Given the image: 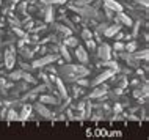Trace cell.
<instances>
[{"label": "cell", "instance_id": "obj_15", "mask_svg": "<svg viewBox=\"0 0 149 140\" xmlns=\"http://www.w3.org/2000/svg\"><path fill=\"white\" fill-rule=\"evenodd\" d=\"M55 19V10H54V5H47L46 8L42 10V21L46 24H50L52 21Z\"/></svg>", "mask_w": 149, "mask_h": 140}, {"label": "cell", "instance_id": "obj_36", "mask_svg": "<svg viewBox=\"0 0 149 140\" xmlns=\"http://www.w3.org/2000/svg\"><path fill=\"white\" fill-rule=\"evenodd\" d=\"M113 38L116 39V41H123V39H124V33H123V32H121V30H119V32H118V33H116V35H115V36H113Z\"/></svg>", "mask_w": 149, "mask_h": 140}, {"label": "cell", "instance_id": "obj_39", "mask_svg": "<svg viewBox=\"0 0 149 140\" xmlns=\"http://www.w3.org/2000/svg\"><path fill=\"white\" fill-rule=\"evenodd\" d=\"M71 21L74 22V24H79L80 21H82V18H80L79 14H75V16H72V19H71Z\"/></svg>", "mask_w": 149, "mask_h": 140}, {"label": "cell", "instance_id": "obj_42", "mask_svg": "<svg viewBox=\"0 0 149 140\" xmlns=\"http://www.w3.org/2000/svg\"><path fill=\"white\" fill-rule=\"evenodd\" d=\"M90 2H91V3H93V2H94V0H90Z\"/></svg>", "mask_w": 149, "mask_h": 140}, {"label": "cell", "instance_id": "obj_12", "mask_svg": "<svg viewBox=\"0 0 149 140\" xmlns=\"http://www.w3.org/2000/svg\"><path fill=\"white\" fill-rule=\"evenodd\" d=\"M16 50H17V55L21 57L22 60H31L33 58V50H31L30 44H24L22 47H16Z\"/></svg>", "mask_w": 149, "mask_h": 140}, {"label": "cell", "instance_id": "obj_10", "mask_svg": "<svg viewBox=\"0 0 149 140\" xmlns=\"http://www.w3.org/2000/svg\"><path fill=\"white\" fill-rule=\"evenodd\" d=\"M54 85H55V90H57L60 99H68V98H71V96H69V91H68V88H66V83H64L61 79L58 77V76H57V79L54 80Z\"/></svg>", "mask_w": 149, "mask_h": 140}, {"label": "cell", "instance_id": "obj_41", "mask_svg": "<svg viewBox=\"0 0 149 140\" xmlns=\"http://www.w3.org/2000/svg\"><path fill=\"white\" fill-rule=\"evenodd\" d=\"M3 35H5V32H3V29H0V38H2Z\"/></svg>", "mask_w": 149, "mask_h": 140}, {"label": "cell", "instance_id": "obj_34", "mask_svg": "<svg viewBox=\"0 0 149 140\" xmlns=\"http://www.w3.org/2000/svg\"><path fill=\"white\" fill-rule=\"evenodd\" d=\"M113 50H115V52H123V50H124V43H123V41H115Z\"/></svg>", "mask_w": 149, "mask_h": 140}, {"label": "cell", "instance_id": "obj_43", "mask_svg": "<svg viewBox=\"0 0 149 140\" xmlns=\"http://www.w3.org/2000/svg\"><path fill=\"white\" fill-rule=\"evenodd\" d=\"M0 5H2V0H0Z\"/></svg>", "mask_w": 149, "mask_h": 140}, {"label": "cell", "instance_id": "obj_7", "mask_svg": "<svg viewBox=\"0 0 149 140\" xmlns=\"http://www.w3.org/2000/svg\"><path fill=\"white\" fill-rule=\"evenodd\" d=\"M111 47L107 44V43H99V46L96 47V55H97L99 60L105 62V60H110L111 58Z\"/></svg>", "mask_w": 149, "mask_h": 140}, {"label": "cell", "instance_id": "obj_40", "mask_svg": "<svg viewBox=\"0 0 149 140\" xmlns=\"http://www.w3.org/2000/svg\"><path fill=\"white\" fill-rule=\"evenodd\" d=\"M10 2H11V3H14V5H17V3L21 2V0H10Z\"/></svg>", "mask_w": 149, "mask_h": 140}, {"label": "cell", "instance_id": "obj_23", "mask_svg": "<svg viewBox=\"0 0 149 140\" xmlns=\"http://www.w3.org/2000/svg\"><path fill=\"white\" fill-rule=\"evenodd\" d=\"M6 77L10 79V80H13V82H17V80H21V77H22V69L19 68V69H11L10 73L6 74Z\"/></svg>", "mask_w": 149, "mask_h": 140}, {"label": "cell", "instance_id": "obj_35", "mask_svg": "<svg viewBox=\"0 0 149 140\" xmlns=\"http://www.w3.org/2000/svg\"><path fill=\"white\" fill-rule=\"evenodd\" d=\"M44 68H46L47 74H57V68L52 65V63H50V65H47V66H44Z\"/></svg>", "mask_w": 149, "mask_h": 140}, {"label": "cell", "instance_id": "obj_4", "mask_svg": "<svg viewBox=\"0 0 149 140\" xmlns=\"http://www.w3.org/2000/svg\"><path fill=\"white\" fill-rule=\"evenodd\" d=\"M33 110L38 113V117H41V118H44V120H54L55 118V112H52L49 107L46 106V104H42V102H39V101H36L33 106Z\"/></svg>", "mask_w": 149, "mask_h": 140}, {"label": "cell", "instance_id": "obj_26", "mask_svg": "<svg viewBox=\"0 0 149 140\" xmlns=\"http://www.w3.org/2000/svg\"><path fill=\"white\" fill-rule=\"evenodd\" d=\"M11 33H13L16 38H25L27 36V32L24 30L22 27H11Z\"/></svg>", "mask_w": 149, "mask_h": 140}, {"label": "cell", "instance_id": "obj_37", "mask_svg": "<svg viewBox=\"0 0 149 140\" xmlns=\"http://www.w3.org/2000/svg\"><path fill=\"white\" fill-rule=\"evenodd\" d=\"M132 3H135V5H146L148 6V0H130Z\"/></svg>", "mask_w": 149, "mask_h": 140}, {"label": "cell", "instance_id": "obj_21", "mask_svg": "<svg viewBox=\"0 0 149 140\" xmlns=\"http://www.w3.org/2000/svg\"><path fill=\"white\" fill-rule=\"evenodd\" d=\"M5 120H8V121H14V120H19V112L16 110L14 107H6Z\"/></svg>", "mask_w": 149, "mask_h": 140}, {"label": "cell", "instance_id": "obj_24", "mask_svg": "<svg viewBox=\"0 0 149 140\" xmlns=\"http://www.w3.org/2000/svg\"><path fill=\"white\" fill-rule=\"evenodd\" d=\"M132 54H134V57H135V58L141 60V62H148V57H149V50H148V47H144V49H141V50H134Z\"/></svg>", "mask_w": 149, "mask_h": 140}, {"label": "cell", "instance_id": "obj_32", "mask_svg": "<svg viewBox=\"0 0 149 140\" xmlns=\"http://www.w3.org/2000/svg\"><path fill=\"white\" fill-rule=\"evenodd\" d=\"M74 83H77V85L83 87V88H86V87H90V80H88L86 77H79V79H75V82H74Z\"/></svg>", "mask_w": 149, "mask_h": 140}, {"label": "cell", "instance_id": "obj_29", "mask_svg": "<svg viewBox=\"0 0 149 140\" xmlns=\"http://www.w3.org/2000/svg\"><path fill=\"white\" fill-rule=\"evenodd\" d=\"M36 79H38V80H41V82H44V83H52L50 79H49V74H47L46 71H41V69H38Z\"/></svg>", "mask_w": 149, "mask_h": 140}, {"label": "cell", "instance_id": "obj_8", "mask_svg": "<svg viewBox=\"0 0 149 140\" xmlns=\"http://www.w3.org/2000/svg\"><path fill=\"white\" fill-rule=\"evenodd\" d=\"M74 55H75V58L79 60V63H82V65H88V63H90V55H88V50L83 46H80V44L75 46L74 47Z\"/></svg>", "mask_w": 149, "mask_h": 140}, {"label": "cell", "instance_id": "obj_6", "mask_svg": "<svg viewBox=\"0 0 149 140\" xmlns=\"http://www.w3.org/2000/svg\"><path fill=\"white\" fill-rule=\"evenodd\" d=\"M116 73V71L113 69H110V68H107L105 71H102V73H99L97 76H94V77L90 80V87H96V85H99V83H104V82H107L108 79L111 77Z\"/></svg>", "mask_w": 149, "mask_h": 140}, {"label": "cell", "instance_id": "obj_20", "mask_svg": "<svg viewBox=\"0 0 149 140\" xmlns=\"http://www.w3.org/2000/svg\"><path fill=\"white\" fill-rule=\"evenodd\" d=\"M58 54H60V57H61L64 60V63H71V54H69V50H68V47L64 46V44H60V49H58Z\"/></svg>", "mask_w": 149, "mask_h": 140}, {"label": "cell", "instance_id": "obj_28", "mask_svg": "<svg viewBox=\"0 0 149 140\" xmlns=\"http://www.w3.org/2000/svg\"><path fill=\"white\" fill-rule=\"evenodd\" d=\"M5 22H6L10 27H21V19H19L17 16H11V18H6Z\"/></svg>", "mask_w": 149, "mask_h": 140}, {"label": "cell", "instance_id": "obj_33", "mask_svg": "<svg viewBox=\"0 0 149 140\" xmlns=\"http://www.w3.org/2000/svg\"><path fill=\"white\" fill-rule=\"evenodd\" d=\"M104 18H105V21H110V19H113V11L110 10V8H107V6H104Z\"/></svg>", "mask_w": 149, "mask_h": 140}, {"label": "cell", "instance_id": "obj_3", "mask_svg": "<svg viewBox=\"0 0 149 140\" xmlns=\"http://www.w3.org/2000/svg\"><path fill=\"white\" fill-rule=\"evenodd\" d=\"M58 57H60V55H55V54H44V55H41L39 58L33 60L30 65H31V68H33V69H42L44 66L50 65V63H55V60H57Z\"/></svg>", "mask_w": 149, "mask_h": 140}, {"label": "cell", "instance_id": "obj_30", "mask_svg": "<svg viewBox=\"0 0 149 140\" xmlns=\"http://www.w3.org/2000/svg\"><path fill=\"white\" fill-rule=\"evenodd\" d=\"M80 38H82L83 41H85V39L93 38V30H91V29H88V27H83L82 32H80Z\"/></svg>", "mask_w": 149, "mask_h": 140}, {"label": "cell", "instance_id": "obj_9", "mask_svg": "<svg viewBox=\"0 0 149 140\" xmlns=\"http://www.w3.org/2000/svg\"><path fill=\"white\" fill-rule=\"evenodd\" d=\"M38 99L39 102H42V104H46V106H58L60 102H61V99L58 98V96H54L52 93L49 94H46V93H41V94H38Z\"/></svg>", "mask_w": 149, "mask_h": 140}, {"label": "cell", "instance_id": "obj_22", "mask_svg": "<svg viewBox=\"0 0 149 140\" xmlns=\"http://www.w3.org/2000/svg\"><path fill=\"white\" fill-rule=\"evenodd\" d=\"M22 80H25L27 83H30V85H35V83H38V79H36V76H33L30 73V71H22Z\"/></svg>", "mask_w": 149, "mask_h": 140}, {"label": "cell", "instance_id": "obj_17", "mask_svg": "<svg viewBox=\"0 0 149 140\" xmlns=\"http://www.w3.org/2000/svg\"><path fill=\"white\" fill-rule=\"evenodd\" d=\"M71 99H79V98H82L83 96V93H85V88L83 87H80V85H77V83H72V87H71Z\"/></svg>", "mask_w": 149, "mask_h": 140}, {"label": "cell", "instance_id": "obj_16", "mask_svg": "<svg viewBox=\"0 0 149 140\" xmlns=\"http://www.w3.org/2000/svg\"><path fill=\"white\" fill-rule=\"evenodd\" d=\"M104 2V6L110 8L113 13H119V11H124V6L121 5V2L118 0H102Z\"/></svg>", "mask_w": 149, "mask_h": 140}, {"label": "cell", "instance_id": "obj_31", "mask_svg": "<svg viewBox=\"0 0 149 140\" xmlns=\"http://www.w3.org/2000/svg\"><path fill=\"white\" fill-rule=\"evenodd\" d=\"M85 49L86 50H91V52H96V47H97V43L94 41L93 38H90V39H85Z\"/></svg>", "mask_w": 149, "mask_h": 140}, {"label": "cell", "instance_id": "obj_18", "mask_svg": "<svg viewBox=\"0 0 149 140\" xmlns=\"http://www.w3.org/2000/svg\"><path fill=\"white\" fill-rule=\"evenodd\" d=\"M61 44H64L68 49H69V47H71V49H74V47L79 44V38L77 36H72V35H69V36H64L61 39Z\"/></svg>", "mask_w": 149, "mask_h": 140}, {"label": "cell", "instance_id": "obj_1", "mask_svg": "<svg viewBox=\"0 0 149 140\" xmlns=\"http://www.w3.org/2000/svg\"><path fill=\"white\" fill-rule=\"evenodd\" d=\"M57 76L64 83H74L79 77H88L91 76V69L86 65H72V63H63L57 68Z\"/></svg>", "mask_w": 149, "mask_h": 140}, {"label": "cell", "instance_id": "obj_19", "mask_svg": "<svg viewBox=\"0 0 149 140\" xmlns=\"http://www.w3.org/2000/svg\"><path fill=\"white\" fill-rule=\"evenodd\" d=\"M27 6H29V2H25V0H21V2L16 5V13H17V16H21V18H24V16H27L29 13H27Z\"/></svg>", "mask_w": 149, "mask_h": 140}, {"label": "cell", "instance_id": "obj_11", "mask_svg": "<svg viewBox=\"0 0 149 140\" xmlns=\"http://www.w3.org/2000/svg\"><path fill=\"white\" fill-rule=\"evenodd\" d=\"M113 19H115V22H118L121 24V25H126V27H132V24H134V19L130 18L129 14H126L124 11H119V13H116L113 16Z\"/></svg>", "mask_w": 149, "mask_h": 140}, {"label": "cell", "instance_id": "obj_2", "mask_svg": "<svg viewBox=\"0 0 149 140\" xmlns=\"http://www.w3.org/2000/svg\"><path fill=\"white\" fill-rule=\"evenodd\" d=\"M16 55H17V50H16L14 44H8L3 47V68L6 71H11L16 66Z\"/></svg>", "mask_w": 149, "mask_h": 140}, {"label": "cell", "instance_id": "obj_5", "mask_svg": "<svg viewBox=\"0 0 149 140\" xmlns=\"http://www.w3.org/2000/svg\"><path fill=\"white\" fill-rule=\"evenodd\" d=\"M108 90H110V87H108L105 82H104V83H99V85H96L94 90H93L91 93H88L83 99H93V101H96V99L105 96V94L108 93Z\"/></svg>", "mask_w": 149, "mask_h": 140}, {"label": "cell", "instance_id": "obj_13", "mask_svg": "<svg viewBox=\"0 0 149 140\" xmlns=\"http://www.w3.org/2000/svg\"><path fill=\"white\" fill-rule=\"evenodd\" d=\"M31 112H33V107H31V104H22L21 110H19V120L21 121H27V120L31 118Z\"/></svg>", "mask_w": 149, "mask_h": 140}, {"label": "cell", "instance_id": "obj_27", "mask_svg": "<svg viewBox=\"0 0 149 140\" xmlns=\"http://www.w3.org/2000/svg\"><path fill=\"white\" fill-rule=\"evenodd\" d=\"M136 49H138V43H136L134 38L129 39L127 44H124V50H126V52H134V50H136Z\"/></svg>", "mask_w": 149, "mask_h": 140}, {"label": "cell", "instance_id": "obj_25", "mask_svg": "<svg viewBox=\"0 0 149 140\" xmlns=\"http://www.w3.org/2000/svg\"><path fill=\"white\" fill-rule=\"evenodd\" d=\"M140 29H141V19H136V22L132 24V38H138L140 36Z\"/></svg>", "mask_w": 149, "mask_h": 140}, {"label": "cell", "instance_id": "obj_14", "mask_svg": "<svg viewBox=\"0 0 149 140\" xmlns=\"http://www.w3.org/2000/svg\"><path fill=\"white\" fill-rule=\"evenodd\" d=\"M121 29H123V25H121V24H118V22H116V24H108L107 29L104 30L102 36H105V38H113Z\"/></svg>", "mask_w": 149, "mask_h": 140}, {"label": "cell", "instance_id": "obj_38", "mask_svg": "<svg viewBox=\"0 0 149 140\" xmlns=\"http://www.w3.org/2000/svg\"><path fill=\"white\" fill-rule=\"evenodd\" d=\"M52 5H63V3H66L68 0H49Z\"/></svg>", "mask_w": 149, "mask_h": 140}]
</instances>
